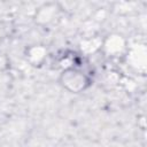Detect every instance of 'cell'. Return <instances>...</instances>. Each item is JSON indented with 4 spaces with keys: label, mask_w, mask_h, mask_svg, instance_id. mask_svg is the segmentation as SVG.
I'll return each mask as SVG.
<instances>
[{
    "label": "cell",
    "mask_w": 147,
    "mask_h": 147,
    "mask_svg": "<svg viewBox=\"0 0 147 147\" xmlns=\"http://www.w3.org/2000/svg\"><path fill=\"white\" fill-rule=\"evenodd\" d=\"M59 84L64 91L71 94H79L90 88L92 85V78L80 68L68 67L60 72Z\"/></svg>",
    "instance_id": "cell-1"
},
{
    "label": "cell",
    "mask_w": 147,
    "mask_h": 147,
    "mask_svg": "<svg viewBox=\"0 0 147 147\" xmlns=\"http://www.w3.org/2000/svg\"><path fill=\"white\" fill-rule=\"evenodd\" d=\"M100 48L106 56L119 59L129 53V41L124 34L119 32H113L103 38Z\"/></svg>",
    "instance_id": "cell-2"
},
{
    "label": "cell",
    "mask_w": 147,
    "mask_h": 147,
    "mask_svg": "<svg viewBox=\"0 0 147 147\" xmlns=\"http://www.w3.org/2000/svg\"><path fill=\"white\" fill-rule=\"evenodd\" d=\"M61 9L62 7L57 2H44L36 8L33 20L38 25L48 26L60 17Z\"/></svg>",
    "instance_id": "cell-3"
},
{
    "label": "cell",
    "mask_w": 147,
    "mask_h": 147,
    "mask_svg": "<svg viewBox=\"0 0 147 147\" xmlns=\"http://www.w3.org/2000/svg\"><path fill=\"white\" fill-rule=\"evenodd\" d=\"M24 55L30 65L39 68L45 63L47 59V48L41 44L30 45L29 47H26Z\"/></svg>",
    "instance_id": "cell-4"
}]
</instances>
